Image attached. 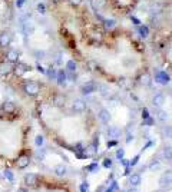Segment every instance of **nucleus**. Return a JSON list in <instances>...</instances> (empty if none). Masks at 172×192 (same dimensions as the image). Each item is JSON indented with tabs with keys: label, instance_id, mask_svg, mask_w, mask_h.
Masks as SVG:
<instances>
[{
	"label": "nucleus",
	"instance_id": "obj_13",
	"mask_svg": "<svg viewBox=\"0 0 172 192\" xmlns=\"http://www.w3.org/2000/svg\"><path fill=\"white\" fill-rule=\"evenodd\" d=\"M141 182H142V178L139 173H132L129 176V183L132 187H138V185H141Z\"/></svg>",
	"mask_w": 172,
	"mask_h": 192
},
{
	"label": "nucleus",
	"instance_id": "obj_4",
	"mask_svg": "<svg viewBox=\"0 0 172 192\" xmlns=\"http://www.w3.org/2000/svg\"><path fill=\"white\" fill-rule=\"evenodd\" d=\"M98 89V83L95 80H88L86 83H83L80 86V93L82 95H90L93 92H96Z\"/></svg>",
	"mask_w": 172,
	"mask_h": 192
},
{
	"label": "nucleus",
	"instance_id": "obj_35",
	"mask_svg": "<svg viewBox=\"0 0 172 192\" xmlns=\"http://www.w3.org/2000/svg\"><path fill=\"white\" fill-rule=\"evenodd\" d=\"M119 162H121L122 165H125V166H129V162H128V159H125V158H122V159H119Z\"/></svg>",
	"mask_w": 172,
	"mask_h": 192
},
{
	"label": "nucleus",
	"instance_id": "obj_32",
	"mask_svg": "<svg viewBox=\"0 0 172 192\" xmlns=\"http://www.w3.org/2000/svg\"><path fill=\"white\" fill-rule=\"evenodd\" d=\"M101 90H102V92H101V95H102V96H108V92H109V89H108L106 86H101Z\"/></svg>",
	"mask_w": 172,
	"mask_h": 192
},
{
	"label": "nucleus",
	"instance_id": "obj_14",
	"mask_svg": "<svg viewBox=\"0 0 172 192\" xmlns=\"http://www.w3.org/2000/svg\"><path fill=\"white\" fill-rule=\"evenodd\" d=\"M66 79H68V76H66V72L65 71H59L57 72V75H56V82L57 85H65L66 83Z\"/></svg>",
	"mask_w": 172,
	"mask_h": 192
},
{
	"label": "nucleus",
	"instance_id": "obj_18",
	"mask_svg": "<svg viewBox=\"0 0 172 192\" xmlns=\"http://www.w3.org/2000/svg\"><path fill=\"white\" fill-rule=\"evenodd\" d=\"M141 83L145 85V86H149V85L152 83V79H151V76L148 73H145V75L141 76Z\"/></svg>",
	"mask_w": 172,
	"mask_h": 192
},
{
	"label": "nucleus",
	"instance_id": "obj_34",
	"mask_svg": "<svg viewBox=\"0 0 172 192\" xmlns=\"http://www.w3.org/2000/svg\"><path fill=\"white\" fill-rule=\"evenodd\" d=\"M118 142H116V139H113V141H108V148H112V146H115Z\"/></svg>",
	"mask_w": 172,
	"mask_h": 192
},
{
	"label": "nucleus",
	"instance_id": "obj_38",
	"mask_svg": "<svg viewBox=\"0 0 172 192\" xmlns=\"http://www.w3.org/2000/svg\"><path fill=\"white\" fill-rule=\"evenodd\" d=\"M126 192H139V189H136V188H130V189H128Z\"/></svg>",
	"mask_w": 172,
	"mask_h": 192
},
{
	"label": "nucleus",
	"instance_id": "obj_37",
	"mask_svg": "<svg viewBox=\"0 0 172 192\" xmlns=\"http://www.w3.org/2000/svg\"><path fill=\"white\" fill-rule=\"evenodd\" d=\"M132 138H134V135H130V133H128V138H126V142L129 143V142L132 141Z\"/></svg>",
	"mask_w": 172,
	"mask_h": 192
},
{
	"label": "nucleus",
	"instance_id": "obj_26",
	"mask_svg": "<svg viewBox=\"0 0 172 192\" xmlns=\"http://www.w3.org/2000/svg\"><path fill=\"white\" fill-rule=\"evenodd\" d=\"M89 191V183L88 181H85L82 185H80V192H88Z\"/></svg>",
	"mask_w": 172,
	"mask_h": 192
},
{
	"label": "nucleus",
	"instance_id": "obj_25",
	"mask_svg": "<svg viewBox=\"0 0 172 192\" xmlns=\"http://www.w3.org/2000/svg\"><path fill=\"white\" fill-rule=\"evenodd\" d=\"M35 143H36L37 146H42L43 145V136L42 135H37L36 139H35Z\"/></svg>",
	"mask_w": 172,
	"mask_h": 192
},
{
	"label": "nucleus",
	"instance_id": "obj_20",
	"mask_svg": "<svg viewBox=\"0 0 172 192\" xmlns=\"http://www.w3.org/2000/svg\"><path fill=\"white\" fill-rule=\"evenodd\" d=\"M88 171H89V172H90V173L98 172V171H99V165L96 164V162H93V164H90V165H89V166H88Z\"/></svg>",
	"mask_w": 172,
	"mask_h": 192
},
{
	"label": "nucleus",
	"instance_id": "obj_24",
	"mask_svg": "<svg viewBox=\"0 0 172 192\" xmlns=\"http://www.w3.org/2000/svg\"><path fill=\"white\" fill-rule=\"evenodd\" d=\"M142 125L144 126H151V125H154V119L149 116V118H146V119H144V122H142Z\"/></svg>",
	"mask_w": 172,
	"mask_h": 192
},
{
	"label": "nucleus",
	"instance_id": "obj_9",
	"mask_svg": "<svg viewBox=\"0 0 172 192\" xmlns=\"http://www.w3.org/2000/svg\"><path fill=\"white\" fill-rule=\"evenodd\" d=\"M98 118H99V121L102 122V123H109V121H111V112H109L108 109L102 108L98 112Z\"/></svg>",
	"mask_w": 172,
	"mask_h": 192
},
{
	"label": "nucleus",
	"instance_id": "obj_8",
	"mask_svg": "<svg viewBox=\"0 0 172 192\" xmlns=\"http://www.w3.org/2000/svg\"><path fill=\"white\" fill-rule=\"evenodd\" d=\"M155 80H156L158 83H161V85H167V83H169L171 78H169V75H168L167 72L158 71L156 73H155Z\"/></svg>",
	"mask_w": 172,
	"mask_h": 192
},
{
	"label": "nucleus",
	"instance_id": "obj_39",
	"mask_svg": "<svg viewBox=\"0 0 172 192\" xmlns=\"http://www.w3.org/2000/svg\"><path fill=\"white\" fill-rule=\"evenodd\" d=\"M16 192H27V189H26V188H17Z\"/></svg>",
	"mask_w": 172,
	"mask_h": 192
},
{
	"label": "nucleus",
	"instance_id": "obj_19",
	"mask_svg": "<svg viewBox=\"0 0 172 192\" xmlns=\"http://www.w3.org/2000/svg\"><path fill=\"white\" fill-rule=\"evenodd\" d=\"M156 118H158L161 122H165L168 119V113L165 112V110H161V109H159V110H156Z\"/></svg>",
	"mask_w": 172,
	"mask_h": 192
},
{
	"label": "nucleus",
	"instance_id": "obj_12",
	"mask_svg": "<svg viewBox=\"0 0 172 192\" xmlns=\"http://www.w3.org/2000/svg\"><path fill=\"white\" fill-rule=\"evenodd\" d=\"M98 154V146L90 143L88 148H85V155H86V158H92L95 155Z\"/></svg>",
	"mask_w": 172,
	"mask_h": 192
},
{
	"label": "nucleus",
	"instance_id": "obj_7",
	"mask_svg": "<svg viewBox=\"0 0 172 192\" xmlns=\"http://www.w3.org/2000/svg\"><path fill=\"white\" fill-rule=\"evenodd\" d=\"M159 185L162 188H169L172 185V171H167V173H163L159 178Z\"/></svg>",
	"mask_w": 172,
	"mask_h": 192
},
{
	"label": "nucleus",
	"instance_id": "obj_29",
	"mask_svg": "<svg viewBox=\"0 0 172 192\" xmlns=\"http://www.w3.org/2000/svg\"><path fill=\"white\" fill-rule=\"evenodd\" d=\"M165 135L167 138H172V126H165Z\"/></svg>",
	"mask_w": 172,
	"mask_h": 192
},
{
	"label": "nucleus",
	"instance_id": "obj_15",
	"mask_svg": "<svg viewBox=\"0 0 172 192\" xmlns=\"http://www.w3.org/2000/svg\"><path fill=\"white\" fill-rule=\"evenodd\" d=\"M53 172H55L57 176H65L66 173H68V168H66L65 165H57Z\"/></svg>",
	"mask_w": 172,
	"mask_h": 192
},
{
	"label": "nucleus",
	"instance_id": "obj_23",
	"mask_svg": "<svg viewBox=\"0 0 172 192\" xmlns=\"http://www.w3.org/2000/svg\"><path fill=\"white\" fill-rule=\"evenodd\" d=\"M112 165H113V162H112L111 158H106V159H103V166H105L106 169L112 168Z\"/></svg>",
	"mask_w": 172,
	"mask_h": 192
},
{
	"label": "nucleus",
	"instance_id": "obj_17",
	"mask_svg": "<svg viewBox=\"0 0 172 192\" xmlns=\"http://www.w3.org/2000/svg\"><path fill=\"white\" fill-rule=\"evenodd\" d=\"M3 176H5V179H7L9 182H14V173L10 171V169H5L3 171Z\"/></svg>",
	"mask_w": 172,
	"mask_h": 192
},
{
	"label": "nucleus",
	"instance_id": "obj_16",
	"mask_svg": "<svg viewBox=\"0 0 172 192\" xmlns=\"http://www.w3.org/2000/svg\"><path fill=\"white\" fill-rule=\"evenodd\" d=\"M162 156H163V159H167V161L172 159V146H165V148H163Z\"/></svg>",
	"mask_w": 172,
	"mask_h": 192
},
{
	"label": "nucleus",
	"instance_id": "obj_22",
	"mask_svg": "<svg viewBox=\"0 0 172 192\" xmlns=\"http://www.w3.org/2000/svg\"><path fill=\"white\" fill-rule=\"evenodd\" d=\"M139 32H141V36H142V38H146V36H148V27H146V26H141L139 27Z\"/></svg>",
	"mask_w": 172,
	"mask_h": 192
},
{
	"label": "nucleus",
	"instance_id": "obj_6",
	"mask_svg": "<svg viewBox=\"0 0 172 192\" xmlns=\"http://www.w3.org/2000/svg\"><path fill=\"white\" fill-rule=\"evenodd\" d=\"M72 110L75 113H83L86 110V102L82 99H75L72 102Z\"/></svg>",
	"mask_w": 172,
	"mask_h": 192
},
{
	"label": "nucleus",
	"instance_id": "obj_3",
	"mask_svg": "<svg viewBox=\"0 0 172 192\" xmlns=\"http://www.w3.org/2000/svg\"><path fill=\"white\" fill-rule=\"evenodd\" d=\"M30 162H32V156H30V154H27V152H23V154H20L17 158H16V161H14V165H16V168H17V169L23 171V169L29 168Z\"/></svg>",
	"mask_w": 172,
	"mask_h": 192
},
{
	"label": "nucleus",
	"instance_id": "obj_33",
	"mask_svg": "<svg viewBox=\"0 0 172 192\" xmlns=\"http://www.w3.org/2000/svg\"><path fill=\"white\" fill-rule=\"evenodd\" d=\"M142 118H144V119L149 118V110L146 108H144V110H142Z\"/></svg>",
	"mask_w": 172,
	"mask_h": 192
},
{
	"label": "nucleus",
	"instance_id": "obj_40",
	"mask_svg": "<svg viewBox=\"0 0 172 192\" xmlns=\"http://www.w3.org/2000/svg\"><path fill=\"white\" fill-rule=\"evenodd\" d=\"M103 192H118V191H115V189H112V188H106Z\"/></svg>",
	"mask_w": 172,
	"mask_h": 192
},
{
	"label": "nucleus",
	"instance_id": "obj_31",
	"mask_svg": "<svg viewBox=\"0 0 172 192\" xmlns=\"http://www.w3.org/2000/svg\"><path fill=\"white\" fill-rule=\"evenodd\" d=\"M109 188H112V189H115V191H119V185H118L116 181H112L111 185H109Z\"/></svg>",
	"mask_w": 172,
	"mask_h": 192
},
{
	"label": "nucleus",
	"instance_id": "obj_30",
	"mask_svg": "<svg viewBox=\"0 0 172 192\" xmlns=\"http://www.w3.org/2000/svg\"><path fill=\"white\" fill-rule=\"evenodd\" d=\"M123 156H125V150H123V149H118L116 150V158H118V159H122Z\"/></svg>",
	"mask_w": 172,
	"mask_h": 192
},
{
	"label": "nucleus",
	"instance_id": "obj_21",
	"mask_svg": "<svg viewBox=\"0 0 172 192\" xmlns=\"http://www.w3.org/2000/svg\"><path fill=\"white\" fill-rule=\"evenodd\" d=\"M66 67H68V71H69V72H75V71H76V62H75V60H69V62H68V65H66Z\"/></svg>",
	"mask_w": 172,
	"mask_h": 192
},
{
	"label": "nucleus",
	"instance_id": "obj_5",
	"mask_svg": "<svg viewBox=\"0 0 172 192\" xmlns=\"http://www.w3.org/2000/svg\"><path fill=\"white\" fill-rule=\"evenodd\" d=\"M39 175H36V173H26L24 175V178H23V182L26 187L29 188H33V187H36L37 183H39Z\"/></svg>",
	"mask_w": 172,
	"mask_h": 192
},
{
	"label": "nucleus",
	"instance_id": "obj_10",
	"mask_svg": "<svg viewBox=\"0 0 172 192\" xmlns=\"http://www.w3.org/2000/svg\"><path fill=\"white\" fill-rule=\"evenodd\" d=\"M121 133H122V131L118 126L108 128V136H109L111 139H118V138H121Z\"/></svg>",
	"mask_w": 172,
	"mask_h": 192
},
{
	"label": "nucleus",
	"instance_id": "obj_36",
	"mask_svg": "<svg viewBox=\"0 0 172 192\" xmlns=\"http://www.w3.org/2000/svg\"><path fill=\"white\" fill-rule=\"evenodd\" d=\"M123 175H130V166H126L125 172H123Z\"/></svg>",
	"mask_w": 172,
	"mask_h": 192
},
{
	"label": "nucleus",
	"instance_id": "obj_27",
	"mask_svg": "<svg viewBox=\"0 0 172 192\" xmlns=\"http://www.w3.org/2000/svg\"><path fill=\"white\" fill-rule=\"evenodd\" d=\"M138 162H139V155H136L134 159H130V161H129V166L132 168V166H135V165L138 164Z\"/></svg>",
	"mask_w": 172,
	"mask_h": 192
},
{
	"label": "nucleus",
	"instance_id": "obj_11",
	"mask_svg": "<svg viewBox=\"0 0 172 192\" xmlns=\"http://www.w3.org/2000/svg\"><path fill=\"white\" fill-rule=\"evenodd\" d=\"M163 103H165V96H163L162 93H156L154 98H152V105H154V106H156V108L162 106Z\"/></svg>",
	"mask_w": 172,
	"mask_h": 192
},
{
	"label": "nucleus",
	"instance_id": "obj_42",
	"mask_svg": "<svg viewBox=\"0 0 172 192\" xmlns=\"http://www.w3.org/2000/svg\"><path fill=\"white\" fill-rule=\"evenodd\" d=\"M154 192H162V191H154Z\"/></svg>",
	"mask_w": 172,
	"mask_h": 192
},
{
	"label": "nucleus",
	"instance_id": "obj_2",
	"mask_svg": "<svg viewBox=\"0 0 172 192\" xmlns=\"http://www.w3.org/2000/svg\"><path fill=\"white\" fill-rule=\"evenodd\" d=\"M22 92L29 98H37L42 92V85L36 80H26L22 85Z\"/></svg>",
	"mask_w": 172,
	"mask_h": 192
},
{
	"label": "nucleus",
	"instance_id": "obj_28",
	"mask_svg": "<svg viewBox=\"0 0 172 192\" xmlns=\"http://www.w3.org/2000/svg\"><path fill=\"white\" fill-rule=\"evenodd\" d=\"M158 166H159V161H154V162H151V164H149V169H151V171L156 169Z\"/></svg>",
	"mask_w": 172,
	"mask_h": 192
},
{
	"label": "nucleus",
	"instance_id": "obj_1",
	"mask_svg": "<svg viewBox=\"0 0 172 192\" xmlns=\"http://www.w3.org/2000/svg\"><path fill=\"white\" fill-rule=\"evenodd\" d=\"M16 23V0H0V65L6 60L13 43V27Z\"/></svg>",
	"mask_w": 172,
	"mask_h": 192
},
{
	"label": "nucleus",
	"instance_id": "obj_41",
	"mask_svg": "<svg viewBox=\"0 0 172 192\" xmlns=\"http://www.w3.org/2000/svg\"><path fill=\"white\" fill-rule=\"evenodd\" d=\"M103 191V187H99L98 189H96V192H102Z\"/></svg>",
	"mask_w": 172,
	"mask_h": 192
}]
</instances>
